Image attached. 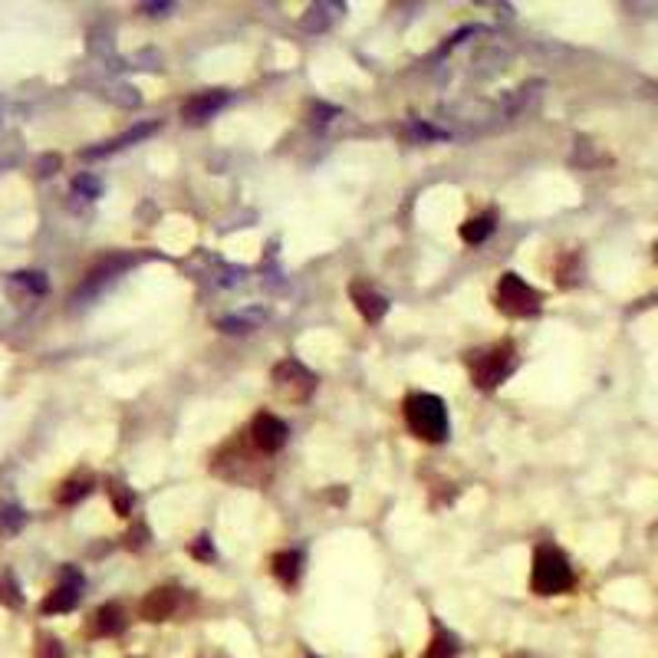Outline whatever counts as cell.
<instances>
[{"label":"cell","instance_id":"277c9868","mask_svg":"<svg viewBox=\"0 0 658 658\" xmlns=\"http://www.w3.org/2000/svg\"><path fill=\"white\" fill-rule=\"evenodd\" d=\"M543 304L540 290H533L530 284L517 277V274H503L501 284H497V306L507 316H533Z\"/></svg>","mask_w":658,"mask_h":658},{"label":"cell","instance_id":"4fadbf2b","mask_svg":"<svg viewBox=\"0 0 658 658\" xmlns=\"http://www.w3.org/2000/svg\"><path fill=\"white\" fill-rule=\"evenodd\" d=\"M458 655V635L448 633V629H434V639L428 642V649H424L422 658H454Z\"/></svg>","mask_w":658,"mask_h":658},{"label":"cell","instance_id":"5bb4252c","mask_svg":"<svg viewBox=\"0 0 658 658\" xmlns=\"http://www.w3.org/2000/svg\"><path fill=\"white\" fill-rule=\"evenodd\" d=\"M152 132H155V122H145V125H135V129H129L125 135H119V139L105 142L103 148H93V152H86V155L95 158V155H105V152H119V148L132 145V142H142L145 135H152Z\"/></svg>","mask_w":658,"mask_h":658},{"label":"cell","instance_id":"2e32d148","mask_svg":"<svg viewBox=\"0 0 658 658\" xmlns=\"http://www.w3.org/2000/svg\"><path fill=\"white\" fill-rule=\"evenodd\" d=\"M329 10H339V4H316V7H310L306 10V17L300 20V26L310 30V34H320V30L329 26V20L336 17V14H329Z\"/></svg>","mask_w":658,"mask_h":658},{"label":"cell","instance_id":"ba28073f","mask_svg":"<svg viewBox=\"0 0 658 658\" xmlns=\"http://www.w3.org/2000/svg\"><path fill=\"white\" fill-rule=\"evenodd\" d=\"M174 606H178V593L172 586H158L139 603V615L145 623H164L174 613Z\"/></svg>","mask_w":658,"mask_h":658},{"label":"cell","instance_id":"603a6c76","mask_svg":"<svg viewBox=\"0 0 658 658\" xmlns=\"http://www.w3.org/2000/svg\"><path fill=\"white\" fill-rule=\"evenodd\" d=\"M20 280H24L26 286H34L36 294H44V290H46V280H44V274H20Z\"/></svg>","mask_w":658,"mask_h":658},{"label":"cell","instance_id":"44dd1931","mask_svg":"<svg viewBox=\"0 0 658 658\" xmlns=\"http://www.w3.org/2000/svg\"><path fill=\"white\" fill-rule=\"evenodd\" d=\"M0 599H4V603H7V606H20L17 586H14V583H10V580H4V583H0Z\"/></svg>","mask_w":658,"mask_h":658},{"label":"cell","instance_id":"30bf717a","mask_svg":"<svg viewBox=\"0 0 658 658\" xmlns=\"http://www.w3.org/2000/svg\"><path fill=\"white\" fill-rule=\"evenodd\" d=\"M224 103H227L224 89H208V93L194 95V99H188V103L182 105V119L184 122H208Z\"/></svg>","mask_w":658,"mask_h":658},{"label":"cell","instance_id":"83f0119b","mask_svg":"<svg viewBox=\"0 0 658 658\" xmlns=\"http://www.w3.org/2000/svg\"><path fill=\"white\" fill-rule=\"evenodd\" d=\"M310 658H316V655H310Z\"/></svg>","mask_w":658,"mask_h":658},{"label":"cell","instance_id":"8992f818","mask_svg":"<svg viewBox=\"0 0 658 658\" xmlns=\"http://www.w3.org/2000/svg\"><path fill=\"white\" fill-rule=\"evenodd\" d=\"M286 424L280 422L277 415H270V412H257L251 422V438L254 444H257L260 451H267V454H274V451H280L286 444Z\"/></svg>","mask_w":658,"mask_h":658},{"label":"cell","instance_id":"4316f807","mask_svg":"<svg viewBox=\"0 0 658 658\" xmlns=\"http://www.w3.org/2000/svg\"><path fill=\"white\" fill-rule=\"evenodd\" d=\"M513 658H523V655H513Z\"/></svg>","mask_w":658,"mask_h":658},{"label":"cell","instance_id":"d4e9b609","mask_svg":"<svg viewBox=\"0 0 658 658\" xmlns=\"http://www.w3.org/2000/svg\"><path fill=\"white\" fill-rule=\"evenodd\" d=\"M139 10H148V14H168V10H172V4H142Z\"/></svg>","mask_w":658,"mask_h":658},{"label":"cell","instance_id":"8fae6325","mask_svg":"<svg viewBox=\"0 0 658 658\" xmlns=\"http://www.w3.org/2000/svg\"><path fill=\"white\" fill-rule=\"evenodd\" d=\"M270 573L280 580V586L294 589L296 580H300V553H296V550H284V553H277L274 560H270Z\"/></svg>","mask_w":658,"mask_h":658},{"label":"cell","instance_id":"ffe728a7","mask_svg":"<svg viewBox=\"0 0 658 658\" xmlns=\"http://www.w3.org/2000/svg\"><path fill=\"white\" fill-rule=\"evenodd\" d=\"M109 497L115 501V511L122 513V517H129V511H132V491L125 484H113L109 487Z\"/></svg>","mask_w":658,"mask_h":658},{"label":"cell","instance_id":"3957f363","mask_svg":"<svg viewBox=\"0 0 658 658\" xmlns=\"http://www.w3.org/2000/svg\"><path fill=\"white\" fill-rule=\"evenodd\" d=\"M513 365H517V355H513L511 343H497V346L481 349V353H468V369L477 389H497L513 373Z\"/></svg>","mask_w":658,"mask_h":658},{"label":"cell","instance_id":"7c38bea8","mask_svg":"<svg viewBox=\"0 0 658 658\" xmlns=\"http://www.w3.org/2000/svg\"><path fill=\"white\" fill-rule=\"evenodd\" d=\"M122 629H125V613H122V606L109 603V606H103L95 613V633L99 635H119Z\"/></svg>","mask_w":658,"mask_h":658},{"label":"cell","instance_id":"7a4b0ae2","mask_svg":"<svg viewBox=\"0 0 658 658\" xmlns=\"http://www.w3.org/2000/svg\"><path fill=\"white\" fill-rule=\"evenodd\" d=\"M573 586V566L556 546H540L530 570V593L537 596H556Z\"/></svg>","mask_w":658,"mask_h":658},{"label":"cell","instance_id":"e0dca14e","mask_svg":"<svg viewBox=\"0 0 658 658\" xmlns=\"http://www.w3.org/2000/svg\"><path fill=\"white\" fill-rule=\"evenodd\" d=\"M257 323H264V313L254 310V313H237V316H224V320L217 323V326L224 329V333H251Z\"/></svg>","mask_w":658,"mask_h":658},{"label":"cell","instance_id":"7402d4cb","mask_svg":"<svg viewBox=\"0 0 658 658\" xmlns=\"http://www.w3.org/2000/svg\"><path fill=\"white\" fill-rule=\"evenodd\" d=\"M76 191H83V194H89V198H95V194H99V191H103V184L95 182V178H86V174H83V178H76Z\"/></svg>","mask_w":658,"mask_h":658},{"label":"cell","instance_id":"52a82bcc","mask_svg":"<svg viewBox=\"0 0 658 658\" xmlns=\"http://www.w3.org/2000/svg\"><path fill=\"white\" fill-rule=\"evenodd\" d=\"M79 589H83V576L79 570H63V583L44 599V613H70L79 603Z\"/></svg>","mask_w":658,"mask_h":658},{"label":"cell","instance_id":"9c48e42d","mask_svg":"<svg viewBox=\"0 0 658 658\" xmlns=\"http://www.w3.org/2000/svg\"><path fill=\"white\" fill-rule=\"evenodd\" d=\"M349 296H353V304H355V310L363 313V320L365 323H379L385 313H389V300L382 294H375L373 286H365V284H353L349 286Z\"/></svg>","mask_w":658,"mask_h":658},{"label":"cell","instance_id":"cb8c5ba5","mask_svg":"<svg viewBox=\"0 0 658 658\" xmlns=\"http://www.w3.org/2000/svg\"><path fill=\"white\" fill-rule=\"evenodd\" d=\"M145 543H148V530L145 527L132 530V533H129V546H132V550H139V546H145Z\"/></svg>","mask_w":658,"mask_h":658},{"label":"cell","instance_id":"5b68a950","mask_svg":"<svg viewBox=\"0 0 658 658\" xmlns=\"http://www.w3.org/2000/svg\"><path fill=\"white\" fill-rule=\"evenodd\" d=\"M274 382H277L280 392H284L290 402H304V399H310L313 385H316V375H313L306 365L296 363V359H286V363L277 365Z\"/></svg>","mask_w":658,"mask_h":658},{"label":"cell","instance_id":"484cf974","mask_svg":"<svg viewBox=\"0 0 658 658\" xmlns=\"http://www.w3.org/2000/svg\"><path fill=\"white\" fill-rule=\"evenodd\" d=\"M655 257H658V244H655Z\"/></svg>","mask_w":658,"mask_h":658},{"label":"cell","instance_id":"ac0fdd59","mask_svg":"<svg viewBox=\"0 0 658 658\" xmlns=\"http://www.w3.org/2000/svg\"><path fill=\"white\" fill-rule=\"evenodd\" d=\"M83 494H89V477H73V481H66V484H63V491L56 494V501H60V503H73V501H79Z\"/></svg>","mask_w":658,"mask_h":658},{"label":"cell","instance_id":"9a60e30c","mask_svg":"<svg viewBox=\"0 0 658 658\" xmlns=\"http://www.w3.org/2000/svg\"><path fill=\"white\" fill-rule=\"evenodd\" d=\"M491 234H494V214L471 217V221L461 224V241L464 244H484Z\"/></svg>","mask_w":658,"mask_h":658},{"label":"cell","instance_id":"d6986e66","mask_svg":"<svg viewBox=\"0 0 658 658\" xmlns=\"http://www.w3.org/2000/svg\"><path fill=\"white\" fill-rule=\"evenodd\" d=\"M188 553L194 556V560H204V563H211V560H217V553H214V546H211V537H208V533H201L198 540H191Z\"/></svg>","mask_w":658,"mask_h":658},{"label":"cell","instance_id":"6da1fadb","mask_svg":"<svg viewBox=\"0 0 658 658\" xmlns=\"http://www.w3.org/2000/svg\"><path fill=\"white\" fill-rule=\"evenodd\" d=\"M405 422L412 428V434H418L422 442H444L448 438V412L444 402L438 395L428 392H415L405 399Z\"/></svg>","mask_w":658,"mask_h":658}]
</instances>
